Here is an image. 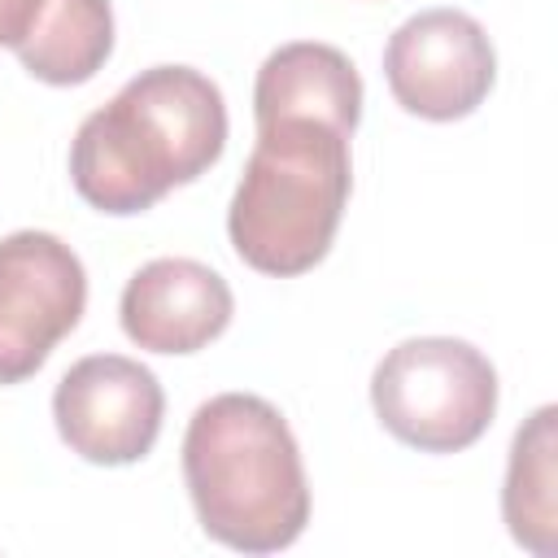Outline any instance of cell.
<instances>
[{
	"instance_id": "1",
	"label": "cell",
	"mask_w": 558,
	"mask_h": 558,
	"mask_svg": "<svg viewBox=\"0 0 558 558\" xmlns=\"http://www.w3.org/2000/svg\"><path fill=\"white\" fill-rule=\"evenodd\" d=\"M227 144V105L192 65L140 70L70 144V179L100 214H144L170 187L201 179Z\"/></svg>"
},
{
	"instance_id": "2",
	"label": "cell",
	"mask_w": 558,
	"mask_h": 558,
	"mask_svg": "<svg viewBox=\"0 0 558 558\" xmlns=\"http://www.w3.org/2000/svg\"><path fill=\"white\" fill-rule=\"evenodd\" d=\"M183 480L205 536L240 554L288 549L310 523V484L283 414L253 392L196 405L183 436Z\"/></svg>"
},
{
	"instance_id": "3",
	"label": "cell",
	"mask_w": 558,
	"mask_h": 558,
	"mask_svg": "<svg viewBox=\"0 0 558 558\" xmlns=\"http://www.w3.org/2000/svg\"><path fill=\"white\" fill-rule=\"evenodd\" d=\"M349 201V135L314 118L257 126L227 235L244 266L262 275H305L336 240Z\"/></svg>"
},
{
	"instance_id": "4",
	"label": "cell",
	"mask_w": 558,
	"mask_h": 558,
	"mask_svg": "<svg viewBox=\"0 0 558 558\" xmlns=\"http://www.w3.org/2000/svg\"><path fill=\"white\" fill-rule=\"evenodd\" d=\"M371 405L401 445L458 453L497 414V371L475 344L453 336L401 340L371 375Z\"/></svg>"
},
{
	"instance_id": "5",
	"label": "cell",
	"mask_w": 558,
	"mask_h": 558,
	"mask_svg": "<svg viewBox=\"0 0 558 558\" xmlns=\"http://www.w3.org/2000/svg\"><path fill=\"white\" fill-rule=\"evenodd\" d=\"M87 305L78 253L52 231H13L0 240V384L31 379Z\"/></svg>"
},
{
	"instance_id": "6",
	"label": "cell",
	"mask_w": 558,
	"mask_h": 558,
	"mask_svg": "<svg viewBox=\"0 0 558 558\" xmlns=\"http://www.w3.org/2000/svg\"><path fill=\"white\" fill-rule=\"evenodd\" d=\"M384 78L405 113L453 122L475 113L488 96L497 78V52L471 13L423 9L388 35Z\"/></svg>"
},
{
	"instance_id": "7",
	"label": "cell",
	"mask_w": 558,
	"mask_h": 558,
	"mask_svg": "<svg viewBox=\"0 0 558 558\" xmlns=\"http://www.w3.org/2000/svg\"><path fill=\"white\" fill-rule=\"evenodd\" d=\"M166 392L148 366L122 353H92L78 357L57 392L52 418L70 453L96 466H126L140 462L161 432Z\"/></svg>"
},
{
	"instance_id": "8",
	"label": "cell",
	"mask_w": 558,
	"mask_h": 558,
	"mask_svg": "<svg viewBox=\"0 0 558 558\" xmlns=\"http://www.w3.org/2000/svg\"><path fill=\"white\" fill-rule=\"evenodd\" d=\"M231 288L192 257H157L122 288V331L148 353H196L231 323Z\"/></svg>"
},
{
	"instance_id": "9",
	"label": "cell",
	"mask_w": 558,
	"mask_h": 558,
	"mask_svg": "<svg viewBox=\"0 0 558 558\" xmlns=\"http://www.w3.org/2000/svg\"><path fill=\"white\" fill-rule=\"evenodd\" d=\"M253 118L257 126L283 118H314L336 126L340 135H353L362 118V78L353 61L331 44H314V39L283 44L257 70Z\"/></svg>"
},
{
	"instance_id": "10",
	"label": "cell",
	"mask_w": 558,
	"mask_h": 558,
	"mask_svg": "<svg viewBox=\"0 0 558 558\" xmlns=\"http://www.w3.org/2000/svg\"><path fill=\"white\" fill-rule=\"evenodd\" d=\"M13 52L39 83H87L113 52V9L109 0H48Z\"/></svg>"
},
{
	"instance_id": "11",
	"label": "cell",
	"mask_w": 558,
	"mask_h": 558,
	"mask_svg": "<svg viewBox=\"0 0 558 558\" xmlns=\"http://www.w3.org/2000/svg\"><path fill=\"white\" fill-rule=\"evenodd\" d=\"M554 405H541L510 445V466H506V488H501V514L510 536L541 554H558V475H554Z\"/></svg>"
},
{
	"instance_id": "12",
	"label": "cell",
	"mask_w": 558,
	"mask_h": 558,
	"mask_svg": "<svg viewBox=\"0 0 558 558\" xmlns=\"http://www.w3.org/2000/svg\"><path fill=\"white\" fill-rule=\"evenodd\" d=\"M48 0H0V48H17Z\"/></svg>"
}]
</instances>
